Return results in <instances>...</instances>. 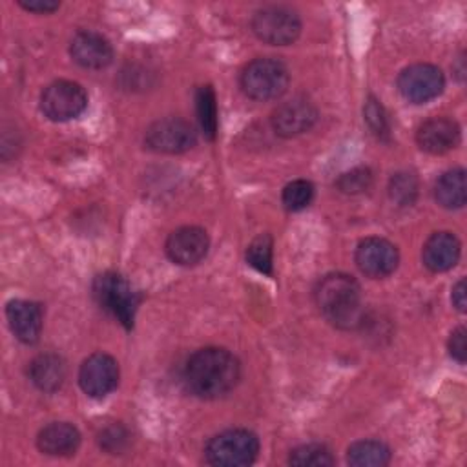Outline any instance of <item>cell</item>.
<instances>
[{"mask_svg":"<svg viewBox=\"0 0 467 467\" xmlns=\"http://www.w3.org/2000/svg\"><path fill=\"white\" fill-rule=\"evenodd\" d=\"M449 354L458 361L465 363L467 358V345H465V328L458 327L449 337Z\"/></svg>","mask_w":467,"mask_h":467,"instance_id":"f1b7e54d","label":"cell"},{"mask_svg":"<svg viewBox=\"0 0 467 467\" xmlns=\"http://www.w3.org/2000/svg\"><path fill=\"white\" fill-rule=\"evenodd\" d=\"M252 31L259 40L270 46H286L299 36L301 20L288 7L268 5L254 13Z\"/></svg>","mask_w":467,"mask_h":467,"instance_id":"8992f818","label":"cell"},{"mask_svg":"<svg viewBox=\"0 0 467 467\" xmlns=\"http://www.w3.org/2000/svg\"><path fill=\"white\" fill-rule=\"evenodd\" d=\"M119 363L102 352L86 358L78 370L80 389L91 398H104L119 385Z\"/></svg>","mask_w":467,"mask_h":467,"instance_id":"30bf717a","label":"cell"},{"mask_svg":"<svg viewBox=\"0 0 467 467\" xmlns=\"http://www.w3.org/2000/svg\"><path fill=\"white\" fill-rule=\"evenodd\" d=\"M314 197V186L310 181H305V179H296L292 182H288L285 188H283V195H281V201L285 204V208L292 210V212H297V210H303L310 204Z\"/></svg>","mask_w":467,"mask_h":467,"instance_id":"484cf974","label":"cell"},{"mask_svg":"<svg viewBox=\"0 0 467 467\" xmlns=\"http://www.w3.org/2000/svg\"><path fill=\"white\" fill-rule=\"evenodd\" d=\"M195 111H197V120L202 130V135L208 140H213L217 137V99L215 91L212 86H199L195 91Z\"/></svg>","mask_w":467,"mask_h":467,"instance_id":"7402d4cb","label":"cell"},{"mask_svg":"<svg viewBox=\"0 0 467 467\" xmlns=\"http://www.w3.org/2000/svg\"><path fill=\"white\" fill-rule=\"evenodd\" d=\"M336 186L343 193H361L372 186V171L368 168H354L347 173H341L336 181Z\"/></svg>","mask_w":467,"mask_h":467,"instance_id":"4316f807","label":"cell"},{"mask_svg":"<svg viewBox=\"0 0 467 467\" xmlns=\"http://www.w3.org/2000/svg\"><path fill=\"white\" fill-rule=\"evenodd\" d=\"M272 254H274V241L268 234L257 235L246 248V261L257 272L270 275L272 274Z\"/></svg>","mask_w":467,"mask_h":467,"instance_id":"cb8c5ba5","label":"cell"},{"mask_svg":"<svg viewBox=\"0 0 467 467\" xmlns=\"http://www.w3.org/2000/svg\"><path fill=\"white\" fill-rule=\"evenodd\" d=\"M29 379L44 392H55L60 389L66 378V363L58 354H40L36 356L27 368Z\"/></svg>","mask_w":467,"mask_h":467,"instance_id":"d6986e66","label":"cell"},{"mask_svg":"<svg viewBox=\"0 0 467 467\" xmlns=\"http://www.w3.org/2000/svg\"><path fill=\"white\" fill-rule=\"evenodd\" d=\"M321 314L337 328H356L365 319L361 288L348 274H328L319 279L314 290Z\"/></svg>","mask_w":467,"mask_h":467,"instance_id":"7a4b0ae2","label":"cell"},{"mask_svg":"<svg viewBox=\"0 0 467 467\" xmlns=\"http://www.w3.org/2000/svg\"><path fill=\"white\" fill-rule=\"evenodd\" d=\"M80 445V432L75 425L55 421L46 425L36 436V447L49 456H69Z\"/></svg>","mask_w":467,"mask_h":467,"instance_id":"ac0fdd59","label":"cell"},{"mask_svg":"<svg viewBox=\"0 0 467 467\" xmlns=\"http://www.w3.org/2000/svg\"><path fill=\"white\" fill-rule=\"evenodd\" d=\"M272 128L281 137H296L308 131L317 120V109L306 99H292L272 113Z\"/></svg>","mask_w":467,"mask_h":467,"instance_id":"4fadbf2b","label":"cell"},{"mask_svg":"<svg viewBox=\"0 0 467 467\" xmlns=\"http://www.w3.org/2000/svg\"><path fill=\"white\" fill-rule=\"evenodd\" d=\"M208 234L199 226H181L166 239L168 257L181 266L197 265L208 252Z\"/></svg>","mask_w":467,"mask_h":467,"instance_id":"7c38bea8","label":"cell"},{"mask_svg":"<svg viewBox=\"0 0 467 467\" xmlns=\"http://www.w3.org/2000/svg\"><path fill=\"white\" fill-rule=\"evenodd\" d=\"M88 106L84 88L73 80H55L40 95L42 113L55 122L77 119Z\"/></svg>","mask_w":467,"mask_h":467,"instance_id":"52a82bcc","label":"cell"},{"mask_svg":"<svg viewBox=\"0 0 467 467\" xmlns=\"http://www.w3.org/2000/svg\"><path fill=\"white\" fill-rule=\"evenodd\" d=\"M356 265L368 277L390 275L400 261L398 248L383 237H367L356 248Z\"/></svg>","mask_w":467,"mask_h":467,"instance_id":"8fae6325","label":"cell"},{"mask_svg":"<svg viewBox=\"0 0 467 467\" xmlns=\"http://www.w3.org/2000/svg\"><path fill=\"white\" fill-rule=\"evenodd\" d=\"M288 80L290 75L286 66L281 60L270 57L254 58L243 67L239 77V84L244 95L259 102L279 99L286 91Z\"/></svg>","mask_w":467,"mask_h":467,"instance_id":"3957f363","label":"cell"},{"mask_svg":"<svg viewBox=\"0 0 467 467\" xmlns=\"http://www.w3.org/2000/svg\"><path fill=\"white\" fill-rule=\"evenodd\" d=\"M195 140L193 126L179 117L159 119L144 133V144L157 153H182L193 148Z\"/></svg>","mask_w":467,"mask_h":467,"instance_id":"ba28073f","label":"cell"},{"mask_svg":"<svg viewBox=\"0 0 467 467\" xmlns=\"http://www.w3.org/2000/svg\"><path fill=\"white\" fill-rule=\"evenodd\" d=\"M460 241L451 232H436L432 234L421 250L423 265L431 272H445L452 268L460 259Z\"/></svg>","mask_w":467,"mask_h":467,"instance_id":"e0dca14e","label":"cell"},{"mask_svg":"<svg viewBox=\"0 0 467 467\" xmlns=\"http://www.w3.org/2000/svg\"><path fill=\"white\" fill-rule=\"evenodd\" d=\"M241 376L237 358L221 347H206L193 352L182 372L186 389L202 400H217L235 389Z\"/></svg>","mask_w":467,"mask_h":467,"instance_id":"6da1fadb","label":"cell"},{"mask_svg":"<svg viewBox=\"0 0 467 467\" xmlns=\"http://www.w3.org/2000/svg\"><path fill=\"white\" fill-rule=\"evenodd\" d=\"M93 296L97 303L117 317L126 328L133 327L135 312L139 306V296L131 285L115 272H104L93 281Z\"/></svg>","mask_w":467,"mask_h":467,"instance_id":"5b68a950","label":"cell"},{"mask_svg":"<svg viewBox=\"0 0 467 467\" xmlns=\"http://www.w3.org/2000/svg\"><path fill=\"white\" fill-rule=\"evenodd\" d=\"M259 438L246 429H228L215 434L204 449L206 462L219 467H243L255 462Z\"/></svg>","mask_w":467,"mask_h":467,"instance_id":"277c9868","label":"cell"},{"mask_svg":"<svg viewBox=\"0 0 467 467\" xmlns=\"http://www.w3.org/2000/svg\"><path fill=\"white\" fill-rule=\"evenodd\" d=\"M416 142L427 153H445L460 142V126L447 117H432L418 128Z\"/></svg>","mask_w":467,"mask_h":467,"instance_id":"2e32d148","label":"cell"},{"mask_svg":"<svg viewBox=\"0 0 467 467\" xmlns=\"http://www.w3.org/2000/svg\"><path fill=\"white\" fill-rule=\"evenodd\" d=\"M5 316H7L9 328L16 339L27 345L38 339L42 332V323H44L42 306L38 303L26 301V299H13L5 306Z\"/></svg>","mask_w":467,"mask_h":467,"instance_id":"9a60e30c","label":"cell"},{"mask_svg":"<svg viewBox=\"0 0 467 467\" xmlns=\"http://www.w3.org/2000/svg\"><path fill=\"white\" fill-rule=\"evenodd\" d=\"M451 299H452V305H454L460 312L465 310V279H463V277L452 286Z\"/></svg>","mask_w":467,"mask_h":467,"instance_id":"4dcf8cb0","label":"cell"},{"mask_svg":"<svg viewBox=\"0 0 467 467\" xmlns=\"http://www.w3.org/2000/svg\"><path fill=\"white\" fill-rule=\"evenodd\" d=\"M347 462L354 467H383L390 462V449L378 440H361L348 447Z\"/></svg>","mask_w":467,"mask_h":467,"instance_id":"44dd1931","label":"cell"},{"mask_svg":"<svg viewBox=\"0 0 467 467\" xmlns=\"http://www.w3.org/2000/svg\"><path fill=\"white\" fill-rule=\"evenodd\" d=\"M389 195L398 206H410L418 197V179L409 171H400L390 177Z\"/></svg>","mask_w":467,"mask_h":467,"instance_id":"d4e9b609","label":"cell"},{"mask_svg":"<svg viewBox=\"0 0 467 467\" xmlns=\"http://www.w3.org/2000/svg\"><path fill=\"white\" fill-rule=\"evenodd\" d=\"M363 115H365V122L370 128V131L379 137V139H387L390 126H389V119L387 113L383 109V106L379 104V100H376L374 97H370L363 108Z\"/></svg>","mask_w":467,"mask_h":467,"instance_id":"83f0119b","label":"cell"},{"mask_svg":"<svg viewBox=\"0 0 467 467\" xmlns=\"http://www.w3.org/2000/svg\"><path fill=\"white\" fill-rule=\"evenodd\" d=\"M73 60L88 69H102L113 58L111 44L106 36L95 31H78L69 44Z\"/></svg>","mask_w":467,"mask_h":467,"instance_id":"5bb4252c","label":"cell"},{"mask_svg":"<svg viewBox=\"0 0 467 467\" xmlns=\"http://www.w3.org/2000/svg\"><path fill=\"white\" fill-rule=\"evenodd\" d=\"M288 463L296 467H328V465H334L336 460L325 445L306 443L290 452Z\"/></svg>","mask_w":467,"mask_h":467,"instance_id":"603a6c76","label":"cell"},{"mask_svg":"<svg viewBox=\"0 0 467 467\" xmlns=\"http://www.w3.org/2000/svg\"><path fill=\"white\" fill-rule=\"evenodd\" d=\"M434 199L440 206L447 210H456L465 204L467 186H465V170L454 168L440 175L434 184Z\"/></svg>","mask_w":467,"mask_h":467,"instance_id":"ffe728a7","label":"cell"},{"mask_svg":"<svg viewBox=\"0 0 467 467\" xmlns=\"http://www.w3.org/2000/svg\"><path fill=\"white\" fill-rule=\"evenodd\" d=\"M445 88V77L434 64H412L398 77V89L409 102L423 104L436 99Z\"/></svg>","mask_w":467,"mask_h":467,"instance_id":"9c48e42d","label":"cell"},{"mask_svg":"<svg viewBox=\"0 0 467 467\" xmlns=\"http://www.w3.org/2000/svg\"><path fill=\"white\" fill-rule=\"evenodd\" d=\"M18 4L31 13H53L58 9V2L55 0H18Z\"/></svg>","mask_w":467,"mask_h":467,"instance_id":"f546056e","label":"cell"}]
</instances>
